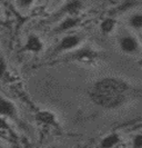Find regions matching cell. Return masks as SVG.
Instances as JSON below:
<instances>
[{
	"label": "cell",
	"instance_id": "17",
	"mask_svg": "<svg viewBox=\"0 0 142 148\" xmlns=\"http://www.w3.org/2000/svg\"><path fill=\"white\" fill-rule=\"evenodd\" d=\"M0 129L3 130V129H9V125L7 124V121L3 118L0 117Z\"/></svg>",
	"mask_w": 142,
	"mask_h": 148
},
{
	"label": "cell",
	"instance_id": "19",
	"mask_svg": "<svg viewBox=\"0 0 142 148\" xmlns=\"http://www.w3.org/2000/svg\"><path fill=\"white\" fill-rule=\"evenodd\" d=\"M40 1H43V0H40Z\"/></svg>",
	"mask_w": 142,
	"mask_h": 148
},
{
	"label": "cell",
	"instance_id": "8",
	"mask_svg": "<svg viewBox=\"0 0 142 148\" xmlns=\"http://www.w3.org/2000/svg\"><path fill=\"white\" fill-rule=\"evenodd\" d=\"M80 22L79 18H77L75 16H69L67 18H65L62 21L59 23L58 28H57V31L59 32H62V31H68V30L75 28V26H78V23Z\"/></svg>",
	"mask_w": 142,
	"mask_h": 148
},
{
	"label": "cell",
	"instance_id": "7",
	"mask_svg": "<svg viewBox=\"0 0 142 148\" xmlns=\"http://www.w3.org/2000/svg\"><path fill=\"white\" fill-rule=\"evenodd\" d=\"M16 107L11 101L0 97V116L5 117H15Z\"/></svg>",
	"mask_w": 142,
	"mask_h": 148
},
{
	"label": "cell",
	"instance_id": "1",
	"mask_svg": "<svg viewBox=\"0 0 142 148\" xmlns=\"http://www.w3.org/2000/svg\"><path fill=\"white\" fill-rule=\"evenodd\" d=\"M129 89H130L129 84L123 79H120L117 77H105L96 82L92 90L107 92V94H114V95H126Z\"/></svg>",
	"mask_w": 142,
	"mask_h": 148
},
{
	"label": "cell",
	"instance_id": "15",
	"mask_svg": "<svg viewBox=\"0 0 142 148\" xmlns=\"http://www.w3.org/2000/svg\"><path fill=\"white\" fill-rule=\"evenodd\" d=\"M6 73H7V64L2 58H0V78H2Z\"/></svg>",
	"mask_w": 142,
	"mask_h": 148
},
{
	"label": "cell",
	"instance_id": "18",
	"mask_svg": "<svg viewBox=\"0 0 142 148\" xmlns=\"http://www.w3.org/2000/svg\"><path fill=\"white\" fill-rule=\"evenodd\" d=\"M138 127H139V128H142V124H141V125H139Z\"/></svg>",
	"mask_w": 142,
	"mask_h": 148
},
{
	"label": "cell",
	"instance_id": "2",
	"mask_svg": "<svg viewBox=\"0 0 142 148\" xmlns=\"http://www.w3.org/2000/svg\"><path fill=\"white\" fill-rule=\"evenodd\" d=\"M90 97L96 105L103 107L107 109L117 108L126 101V95H114V94H107L92 90L90 92Z\"/></svg>",
	"mask_w": 142,
	"mask_h": 148
},
{
	"label": "cell",
	"instance_id": "9",
	"mask_svg": "<svg viewBox=\"0 0 142 148\" xmlns=\"http://www.w3.org/2000/svg\"><path fill=\"white\" fill-rule=\"evenodd\" d=\"M120 143V136L118 134L112 133L107 135L105 137H103L101 141H100V147L103 148H111L117 146Z\"/></svg>",
	"mask_w": 142,
	"mask_h": 148
},
{
	"label": "cell",
	"instance_id": "11",
	"mask_svg": "<svg viewBox=\"0 0 142 148\" xmlns=\"http://www.w3.org/2000/svg\"><path fill=\"white\" fill-rule=\"evenodd\" d=\"M114 27H116V20L112 19V18H105L100 25V30L105 35H108L114 29Z\"/></svg>",
	"mask_w": 142,
	"mask_h": 148
},
{
	"label": "cell",
	"instance_id": "10",
	"mask_svg": "<svg viewBox=\"0 0 142 148\" xmlns=\"http://www.w3.org/2000/svg\"><path fill=\"white\" fill-rule=\"evenodd\" d=\"M37 120L42 123V124H47V125H53L56 124V117L52 112L50 111H40L37 114Z\"/></svg>",
	"mask_w": 142,
	"mask_h": 148
},
{
	"label": "cell",
	"instance_id": "13",
	"mask_svg": "<svg viewBox=\"0 0 142 148\" xmlns=\"http://www.w3.org/2000/svg\"><path fill=\"white\" fill-rule=\"evenodd\" d=\"M94 57V53L92 52V50H89V49H83V50H80L75 55V58L79 61H84V60H91Z\"/></svg>",
	"mask_w": 142,
	"mask_h": 148
},
{
	"label": "cell",
	"instance_id": "14",
	"mask_svg": "<svg viewBox=\"0 0 142 148\" xmlns=\"http://www.w3.org/2000/svg\"><path fill=\"white\" fill-rule=\"evenodd\" d=\"M132 146L135 148L142 147V134H137L132 139Z\"/></svg>",
	"mask_w": 142,
	"mask_h": 148
},
{
	"label": "cell",
	"instance_id": "5",
	"mask_svg": "<svg viewBox=\"0 0 142 148\" xmlns=\"http://www.w3.org/2000/svg\"><path fill=\"white\" fill-rule=\"evenodd\" d=\"M82 7L83 3L81 0H68L63 5V7L61 8L60 12L69 16H75L82 9Z\"/></svg>",
	"mask_w": 142,
	"mask_h": 148
},
{
	"label": "cell",
	"instance_id": "4",
	"mask_svg": "<svg viewBox=\"0 0 142 148\" xmlns=\"http://www.w3.org/2000/svg\"><path fill=\"white\" fill-rule=\"evenodd\" d=\"M119 45L122 51L126 52V53H130V55L137 53L139 51V48H140L137 38L131 36V35H126V36L120 38Z\"/></svg>",
	"mask_w": 142,
	"mask_h": 148
},
{
	"label": "cell",
	"instance_id": "12",
	"mask_svg": "<svg viewBox=\"0 0 142 148\" xmlns=\"http://www.w3.org/2000/svg\"><path fill=\"white\" fill-rule=\"evenodd\" d=\"M129 25L133 28V29H141L142 28V14L141 12H137L133 14L129 18Z\"/></svg>",
	"mask_w": 142,
	"mask_h": 148
},
{
	"label": "cell",
	"instance_id": "6",
	"mask_svg": "<svg viewBox=\"0 0 142 148\" xmlns=\"http://www.w3.org/2000/svg\"><path fill=\"white\" fill-rule=\"evenodd\" d=\"M26 50L31 52H39L42 50L43 48V45H42V41L41 39L36 36V35H30L27 41H26V46H24Z\"/></svg>",
	"mask_w": 142,
	"mask_h": 148
},
{
	"label": "cell",
	"instance_id": "16",
	"mask_svg": "<svg viewBox=\"0 0 142 148\" xmlns=\"http://www.w3.org/2000/svg\"><path fill=\"white\" fill-rule=\"evenodd\" d=\"M35 2V0H17V3L22 8H27L31 6Z\"/></svg>",
	"mask_w": 142,
	"mask_h": 148
},
{
	"label": "cell",
	"instance_id": "3",
	"mask_svg": "<svg viewBox=\"0 0 142 148\" xmlns=\"http://www.w3.org/2000/svg\"><path fill=\"white\" fill-rule=\"evenodd\" d=\"M80 42H81V37H79L78 35H68L60 40V42L56 47L54 51L60 52L75 49V47H78L80 45Z\"/></svg>",
	"mask_w": 142,
	"mask_h": 148
}]
</instances>
